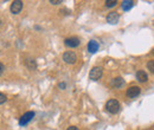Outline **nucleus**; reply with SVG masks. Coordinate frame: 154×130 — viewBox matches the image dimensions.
Returning <instances> with one entry per match:
<instances>
[{"instance_id": "1", "label": "nucleus", "mask_w": 154, "mask_h": 130, "mask_svg": "<svg viewBox=\"0 0 154 130\" xmlns=\"http://www.w3.org/2000/svg\"><path fill=\"white\" fill-rule=\"evenodd\" d=\"M120 109H121L120 103H119V101H116V99H109V101L106 103V110L109 112V113L115 115V113H117V112L120 111Z\"/></svg>"}, {"instance_id": "2", "label": "nucleus", "mask_w": 154, "mask_h": 130, "mask_svg": "<svg viewBox=\"0 0 154 130\" xmlns=\"http://www.w3.org/2000/svg\"><path fill=\"white\" fill-rule=\"evenodd\" d=\"M103 74V69L101 66H94L91 70H90V74H89V78L94 82L98 80Z\"/></svg>"}, {"instance_id": "3", "label": "nucleus", "mask_w": 154, "mask_h": 130, "mask_svg": "<svg viewBox=\"0 0 154 130\" xmlns=\"http://www.w3.org/2000/svg\"><path fill=\"white\" fill-rule=\"evenodd\" d=\"M35 117V112L33 111H27L25 112L21 117H20L19 119V125L21 127H24V125H26V124H29L31 121H32V118Z\"/></svg>"}, {"instance_id": "4", "label": "nucleus", "mask_w": 154, "mask_h": 130, "mask_svg": "<svg viewBox=\"0 0 154 130\" xmlns=\"http://www.w3.org/2000/svg\"><path fill=\"white\" fill-rule=\"evenodd\" d=\"M63 60L66 64H75L77 60V56L74 51H66L63 53Z\"/></svg>"}, {"instance_id": "5", "label": "nucleus", "mask_w": 154, "mask_h": 130, "mask_svg": "<svg viewBox=\"0 0 154 130\" xmlns=\"http://www.w3.org/2000/svg\"><path fill=\"white\" fill-rule=\"evenodd\" d=\"M141 93V88L140 86H136V85H133V86H131L128 90H127V97H129V98H135V97H137Z\"/></svg>"}, {"instance_id": "6", "label": "nucleus", "mask_w": 154, "mask_h": 130, "mask_svg": "<svg viewBox=\"0 0 154 130\" xmlns=\"http://www.w3.org/2000/svg\"><path fill=\"white\" fill-rule=\"evenodd\" d=\"M64 44H65L68 47L74 49V47H77V46L81 44V41H79V39L77 37H70V38H66V39L64 40Z\"/></svg>"}, {"instance_id": "7", "label": "nucleus", "mask_w": 154, "mask_h": 130, "mask_svg": "<svg viewBox=\"0 0 154 130\" xmlns=\"http://www.w3.org/2000/svg\"><path fill=\"white\" fill-rule=\"evenodd\" d=\"M21 10H23V1H20V0H14V1L11 4V12H12L13 14L20 13Z\"/></svg>"}, {"instance_id": "8", "label": "nucleus", "mask_w": 154, "mask_h": 130, "mask_svg": "<svg viewBox=\"0 0 154 130\" xmlns=\"http://www.w3.org/2000/svg\"><path fill=\"white\" fill-rule=\"evenodd\" d=\"M110 85L113 88H115V89H121V88H123L126 85V82H125V79L122 77H116L110 82Z\"/></svg>"}, {"instance_id": "9", "label": "nucleus", "mask_w": 154, "mask_h": 130, "mask_svg": "<svg viewBox=\"0 0 154 130\" xmlns=\"http://www.w3.org/2000/svg\"><path fill=\"white\" fill-rule=\"evenodd\" d=\"M119 19H120V14L117 12H110L107 16V23H109L112 25H115V24H117Z\"/></svg>"}, {"instance_id": "10", "label": "nucleus", "mask_w": 154, "mask_h": 130, "mask_svg": "<svg viewBox=\"0 0 154 130\" xmlns=\"http://www.w3.org/2000/svg\"><path fill=\"white\" fill-rule=\"evenodd\" d=\"M98 47H100V45H98V43H97L96 40H90L89 43H88V51L90 52V53H95L98 51Z\"/></svg>"}, {"instance_id": "11", "label": "nucleus", "mask_w": 154, "mask_h": 130, "mask_svg": "<svg viewBox=\"0 0 154 130\" xmlns=\"http://www.w3.org/2000/svg\"><path fill=\"white\" fill-rule=\"evenodd\" d=\"M25 65H26V68H27L29 70H36V69H37V63H36V60L32 59V58H27V59L25 60Z\"/></svg>"}, {"instance_id": "12", "label": "nucleus", "mask_w": 154, "mask_h": 130, "mask_svg": "<svg viewBox=\"0 0 154 130\" xmlns=\"http://www.w3.org/2000/svg\"><path fill=\"white\" fill-rule=\"evenodd\" d=\"M133 6H134V1H133V0H125V1H122V4H121L122 10L126 11V12L129 11Z\"/></svg>"}, {"instance_id": "13", "label": "nucleus", "mask_w": 154, "mask_h": 130, "mask_svg": "<svg viewBox=\"0 0 154 130\" xmlns=\"http://www.w3.org/2000/svg\"><path fill=\"white\" fill-rule=\"evenodd\" d=\"M136 79L140 82V83H145L148 80V76L145 71H137L136 72Z\"/></svg>"}, {"instance_id": "14", "label": "nucleus", "mask_w": 154, "mask_h": 130, "mask_svg": "<svg viewBox=\"0 0 154 130\" xmlns=\"http://www.w3.org/2000/svg\"><path fill=\"white\" fill-rule=\"evenodd\" d=\"M116 5H117V1H116V0H107V1H106V7H108V8L115 7Z\"/></svg>"}, {"instance_id": "15", "label": "nucleus", "mask_w": 154, "mask_h": 130, "mask_svg": "<svg viewBox=\"0 0 154 130\" xmlns=\"http://www.w3.org/2000/svg\"><path fill=\"white\" fill-rule=\"evenodd\" d=\"M147 69H148L152 74H154V59L153 60H149V62L147 63Z\"/></svg>"}, {"instance_id": "16", "label": "nucleus", "mask_w": 154, "mask_h": 130, "mask_svg": "<svg viewBox=\"0 0 154 130\" xmlns=\"http://www.w3.org/2000/svg\"><path fill=\"white\" fill-rule=\"evenodd\" d=\"M7 101V98H6V96L4 95V93L0 92V104H4L5 102Z\"/></svg>"}, {"instance_id": "17", "label": "nucleus", "mask_w": 154, "mask_h": 130, "mask_svg": "<svg viewBox=\"0 0 154 130\" xmlns=\"http://www.w3.org/2000/svg\"><path fill=\"white\" fill-rule=\"evenodd\" d=\"M4 71H5V65L2 63H0V76L4 74Z\"/></svg>"}, {"instance_id": "18", "label": "nucleus", "mask_w": 154, "mask_h": 130, "mask_svg": "<svg viewBox=\"0 0 154 130\" xmlns=\"http://www.w3.org/2000/svg\"><path fill=\"white\" fill-rule=\"evenodd\" d=\"M50 4H52V5H58V4H62V0H51Z\"/></svg>"}, {"instance_id": "19", "label": "nucleus", "mask_w": 154, "mask_h": 130, "mask_svg": "<svg viewBox=\"0 0 154 130\" xmlns=\"http://www.w3.org/2000/svg\"><path fill=\"white\" fill-rule=\"evenodd\" d=\"M59 88H60L62 90H63V89H65V83H60V84H59Z\"/></svg>"}, {"instance_id": "20", "label": "nucleus", "mask_w": 154, "mask_h": 130, "mask_svg": "<svg viewBox=\"0 0 154 130\" xmlns=\"http://www.w3.org/2000/svg\"><path fill=\"white\" fill-rule=\"evenodd\" d=\"M66 130H78V129H77V127H74V125H72V127H69Z\"/></svg>"}, {"instance_id": "21", "label": "nucleus", "mask_w": 154, "mask_h": 130, "mask_svg": "<svg viewBox=\"0 0 154 130\" xmlns=\"http://www.w3.org/2000/svg\"><path fill=\"white\" fill-rule=\"evenodd\" d=\"M0 24H1V19H0Z\"/></svg>"}, {"instance_id": "22", "label": "nucleus", "mask_w": 154, "mask_h": 130, "mask_svg": "<svg viewBox=\"0 0 154 130\" xmlns=\"http://www.w3.org/2000/svg\"><path fill=\"white\" fill-rule=\"evenodd\" d=\"M146 130H148V129H146Z\"/></svg>"}]
</instances>
